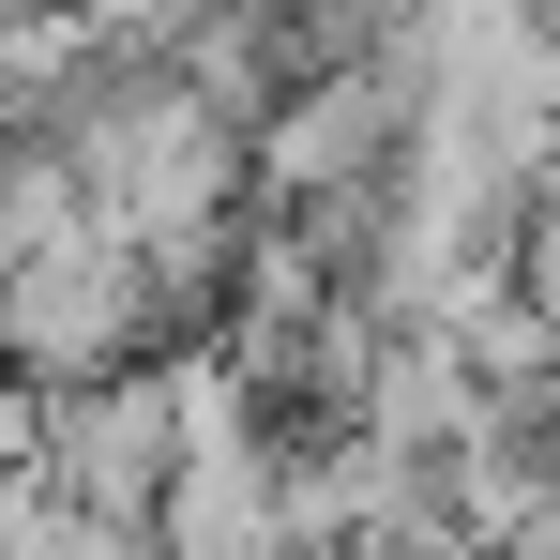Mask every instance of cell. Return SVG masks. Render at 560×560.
<instances>
[{
  "mask_svg": "<svg viewBox=\"0 0 560 560\" xmlns=\"http://www.w3.org/2000/svg\"><path fill=\"white\" fill-rule=\"evenodd\" d=\"M152 334H167V303H152V258L121 228H61V243H15L0 258V378L15 394L152 364Z\"/></svg>",
  "mask_w": 560,
  "mask_h": 560,
  "instance_id": "6da1fadb",
  "label": "cell"
},
{
  "mask_svg": "<svg viewBox=\"0 0 560 560\" xmlns=\"http://www.w3.org/2000/svg\"><path fill=\"white\" fill-rule=\"evenodd\" d=\"M485 560H530V546H485Z\"/></svg>",
  "mask_w": 560,
  "mask_h": 560,
  "instance_id": "7a4b0ae2",
  "label": "cell"
}]
</instances>
